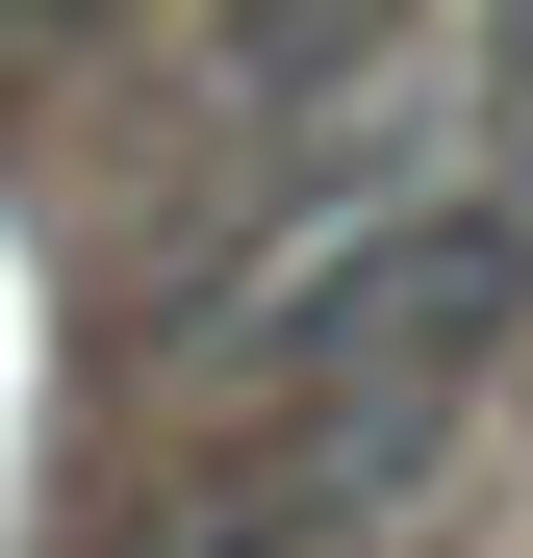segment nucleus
<instances>
[{
	"label": "nucleus",
	"mask_w": 533,
	"mask_h": 558,
	"mask_svg": "<svg viewBox=\"0 0 533 558\" xmlns=\"http://www.w3.org/2000/svg\"><path fill=\"white\" fill-rule=\"evenodd\" d=\"M76 26H102V0H0V76H51V51H76Z\"/></svg>",
	"instance_id": "1"
}]
</instances>
